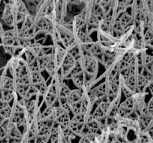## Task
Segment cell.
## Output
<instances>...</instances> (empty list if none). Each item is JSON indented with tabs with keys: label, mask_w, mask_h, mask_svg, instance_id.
Masks as SVG:
<instances>
[{
	"label": "cell",
	"mask_w": 153,
	"mask_h": 143,
	"mask_svg": "<svg viewBox=\"0 0 153 143\" xmlns=\"http://www.w3.org/2000/svg\"><path fill=\"white\" fill-rule=\"evenodd\" d=\"M51 54L52 53H47L43 46L40 43H31L24 53L25 60L29 72H41L44 71Z\"/></svg>",
	"instance_id": "6da1fadb"
},
{
	"label": "cell",
	"mask_w": 153,
	"mask_h": 143,
	"mask_svg": "<svg viewBox=\"0 0 153 143\" xmlns=\"http://www.w3.org/2000/svg\"><path fill=\"white\" fill-rule=\"evenodd\" d=\"M70 78L73 80L77 89L84 91H90L92 86L95 84L97 77H92L84 72L76 64V67L70 74Z\"/></svg>",
	"instance_id": "7a4b0ae2"
},
{
	"label": "cell",
	"mask_w": 153,
	"mask_h": 143,
	"mask_svg": "<svg viewBox=\"0 0 153 143\" xmlns=\"http://www.w3.org/2000/svg\"><path fill=\"white\" fill-rule=\"evenodd\" d=\"M7 68L14 80L26 76L29 74V69L25 59L22 57L12 56L7 64Z\"/></svg>",
	"instance_id": "3957f363"
},
{
	"label": "cell",
	"mask_w": 153,
	"mask_h": 143,
	"mask_svg": "<svg viewBox=\"0 0 153 143\" xmlns=\"http://www.w3.org/2000/svg\"><path fill=\"white\" fill-rule=\"evenodd\" d=\"M15 91L16 95L26 101L37 96L34 89L31 87L28 74L15 80Z\"/></svg>",
	"instance_id": "277c9868"
},
{
	"label": "cell",
	"mask_w": 153,
	"mask_h": 143,
	"mask_svg": "<svg viewBox=\"0 0 153 143\" xmlns=\"http://www.w3.org/2000/svg\"><path fill=\"white\" fill-rule=\"evenodd\" d=\"M78 66L87 74L97 77L99 69V61L94 57L85 55L76 60Z\"/></svg>",
	"instance_id": "5b68a950"
},
{
	"label": "cell",
	"mask_w": 153,
	"mask_h": 143,
	"mask_svg": "<svg viewBox=\"0 0 153 143\" xmlns=\"http://www.w3.org/2000/svg\"><path fill=\"white\" fill-rule=\"evenodd\" d=\"M2 47L4 52L13 56L16 50V43L18 39V30L16 28H12L8 31H4L1 37Z\"/></svg>",
	"instance_id": "8992f818"
},
{
	"label": "cell",
	"mask_w": 153,
	"mask_h": 143,
	"mask_svg": "<svg viewBox=\"0 0 153 143\" xmlns=\"http://www.w3.org/2000/svg\"><path fill=\"white\" fill-rule=\"evenodd\" d=\"M85 92L87 91H84L77 88L76 89L70 90V92L67 98V103L70 113H73V116L79 114L80 113L81 101Z\"/></svg>",
	"instance_id": "52a82bcc"
},
{
	"label": "cell",
	"mask_w": 153,
	"mask_h": 143,
	"mask_svg": "<svg viewBox=\"0 0 153 143\" xmlns=\"http://www.w3.org/2000/svg\"><path fill=\"white\" fill-rule=\"evenodd\" d=\"M30 83L31 87L34 89V92L37 95H42L43 96L48 84L46 80L42 75L41 72H29L28 74Z\"/></svg>",
	"instance_id": "ba28073f"
},
{
	"label": "cell",
	"mask_w": 153,
	"mask_h": 143,
	"mask_svg": "<svg viewBox=\"0 0 153 143\" xmlns=\"http://www.w3.org/2000/svg\"><path fill=\"white\" fill-rule=\"evenodd\" d=\"M70 112L64 108L54 106V122L64 131H67L70 126Z\"/></svg>",
	"instance_id": "9c48e42d"
},
{
	"label": "cell",
	"mask_w": 153,
	"mask_h": 143,
	"mask_svg": "<svg viewBox=\"0 0 153 143\" xmlns=\"http://www.w3.org/2000/svg\"><path fill=\"white\" fill-rule=\"evenodd\" d=\"M87 118L88 117H85L82 114L74 115L73 117L70 119L68 130L71 133H75L76 135L83 136L86 134L85 124H86Z\"/></svg>",
	"instance_id": "30bf717a"
},
{
	"label": "cell",
	"mask_w": 153,
	"mask_h": 143,
	"mask_svg": "<svg viewBox=\"0 0 153 143\" xmlns=\"http://www.w3.org/2000/svg\"><path fill=\"white\" fill-rule=\"evenodd\" d=\"M43 101L46 107H54L58 99V85L56 81L52 79V82L46 87L43 95Z\"/></svg>",
	"instance_id": "8fae6325"
},
{
	"label": "cell",
	"mask_w": 153,
	"mask_h": 143,
	"mask_svg": "<svg viewBox=\"0 0 153 143\" xmlns=\"http://www.w3.org/2000/svg\"><path fill=\"white\" fill-rule=\"evenodd\" d=\"M1 18L4 23L7 26L12 28H16V11H15L14 3L9 2V1L6 3L3 10Z\"/></svg>",
	"instance_id": "7c38bea8"
},
{
	"label": "cell",
	"mask_w": 153,
	"mask_h": 143,
	"mask_svg": "<svg viewBox=\"0 0 153 143\" xmlns=\"http://www.w3.org/2000/svg\"><path fill=\"white\" fill-rule=\"evenodd\" d=\"M89 94L95 104H99L103 101L108 100L107 97V84L105 80L96 87L91 89L89 91Z\"/></svg>",
	"instance_id": "4fadbf2b"
},
{
	"label": "cell",
	"mask_w": 153,
	"mask_h": 143,
	"mask_svg": "<svg viewBox=\"0 0 153 143\" xmlns=\"http://www.w3.org/2000/svg\"><path fill=\"white\" fill-rule=\"evenodd\" d=\"M95 104L94 101L91 98V95L88 92H85L83 95L82 101H81L80 106V113L79 114H82V116L85 117H89L91 115V111L93 110V107Z\"/></svg>",
	"instance_id": "5bb4252c"
},
{
	"label": "cell",
	"mask_w": 153,
	"mask_h": 143,
	"mask_svg": "<svg viewBox=\"0 0 153 143\" xmlns=\"http://www.w3.org/2000/svg\"><path fill=\"white\" fill-rule=\"evenodd\" d=\"M15 91V80L11 77L7 75L0 76V90Z\"/></svg>",
	"instance_id": "9a60e30c"
},
{
	"label": "cell",
	"mask_w": 153,
	"mask_h": 143,
	"mask_svg": "<svg viewBox=\"0 0 153 143\" xmlns=\"http://www.w3.org/2000/svg\"><path fill=\"white\" fill-rule=\"evenodd\" d=\"M117 19L119 21L120 25L122 26V28L125 31L127 28H129V27H131V25H133L134 24L131 15L128 13L127 12H124L123 13H122Z\"/></svg>",
	"instance_id": "2e32d148"
},
{
	"label": "cell",
	"mask_w": 153,
	"mask_h": 143,
	"mask_svg": "<svg viewBox=\"0 0 153 143\" xmlns=\"http://www.w3.org/2000/svg\"><path fill=\"white\" fill-rule=\"evenodd\" d=\"M16 97V92L8 90H0V98L5 102L10 103V101H14Z\"/></svg>",
	"instance_id": "e0dca14e"
},
{
	"label": "cell",
	"mask_w": 153,
	"mask_h": 143,
	"mask_svg": "<svg viewBox=\"0 0 153 143\" xmlns=\"http://www.w3.org/2000/svg\"><path fill=\"white\" fill-rule=\"evenodd\" d=\"M3 32H4V30H3V27L2 25H1V22H0V38H1V35H2Z\"/></svg>",
	"instance_id": "ac0fdd59"
},
{
	"label": "cell",
	"mask_w": 153,
	"mask_h": 143,
	"mask_svg": "<svg viewBox=\"0 0 153 143\" xmlns=\"http://www.w3.org/2000/svg\"><path fill=\"white\" fill-rule=\"evenodd\" d=\"M7 1H8L9 2H12V3H13V2H15V1H16V0H7Z\"/></svg>",
	"instance_id": "d6986e66"
},
{
	"label": "cell",
	"mask_w": 153,
	"mask_h": 143,
	"mask_svg": "<svg viewBox=\"0 0 153 143\" xmlns=\"http://www.w3.org/2000/svg\"><path fill=\"white\" fill-rule=\"evenodd\" d=\"M1 0H0V2H1Z\"/></svg>",
	"instance_id": "ffe728a7"
}]
</instances>
